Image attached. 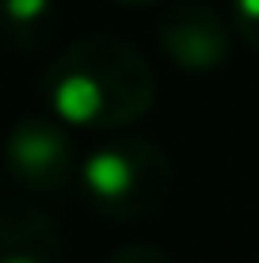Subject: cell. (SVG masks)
Here are the masks:
<instances>
[{
    "label": "cell",
    "instance_id": "cell-1",
    "mask_svg": "<svg viewBox=\"0 0 259 263\" xmlns=\"http://www.w3.org/2000/svg\"><path fill=\"white\" fill-rule=\"evenodd\" d=\"M42 96L69 130H122L153 107L156 77L130 42L92 34L46 65Z\"/></svg>",
    "mask_w": 259,
    "mask_h": 263
},
{
    "label": "cell",
    "instance_id": "cell-2",
    "mask_svg": "<svg viewBox=\"0 0 259 263\" xmlns=\"http://www.w3.org/2000/svg\"><path fill=\"white\" fill-rule=\"evenodd\" d=\"M76 179L103 217L137 221L164 206L172 187V160L149 138H114L88 153Z\"/></svg>",
    "mask_w": 259,
    "mask_h": 263
},
{
    "label": "cell",
    "instance_id": "cell-3",
    "mask_svg": "<svg viewBox=\"0 0 259 263\" xmlns=\"http://www.w3.org/2000/svg\"><path fill=\"white\" fill-rule=\"evenodd\" d=\"M4 160L27 191H46L50 195V191H61L76 176L73 134L57 119H46V115H23L8 130Z\"/></svg>",
    "mask_w": 259,
    "mask_h": 263
},
{
    "label": "cell",
    "instance_id": "cell-4",
    "mask_svg": "<svg viewBox=\"0 0 259 263\" xmlns=\"http://www.w3.org/2000/svg\"><path fill=\"white\" fill-rule=\"evenodd\" d=\"M160 50L187 72H213L233 53V31L225 15L206 0H183L156 20Z\"/></svg>",
    "mask_w": 259,
    "mask_h": 263
},
{
    "label": "cell",
    "instance_id": "cell-5",
    "mask_svg": "<svg viewBox=\"0 0 259 263\" xmlns=\"http://www.w3.org/2000/svg\"><path fill=\"white\" fill-rule=\"evenodd\" d=\"M61 233L50 214L31 202L0 206V263H57Z\"/></svg>",
    "mask_w": 259,
    "mask_h": 263
},
{
    "label": "cell",
    "instance_id": "cell-6",
    "mask_svg": "<svg viewBox=\"0 0 259 263\" xmlns=\"http://www.w3.org/2000/svg\"><path fill=\"white\" fill-rule=\"evenodd\" d=\"M53 27V0H0V31L19 46H31Z\"/></svg>",
    "mask_w": 259,
    "mask_h": 263
},
{
    "label": "cell",
    "instance_id": "cell-7",
    "mask_svg": "<svg viewBox=\"0 0 259 263\" xmlns=\"http://www.w3.org/2000/svg\"><path fill=\"white\" fill-rule=\"evenodd\" d=\"M229 15L240 39L259 50V0H229Z\"/></svg>",
    "mask_w": 259,
    "mask_h": 263
},
{
    "label": "cell",
    "instance_id": "cell-8",
    "mask_svg": "<svg viewBox=\"0 0 259 263\" xmlns=\"http://www.w3.org/2000/svg\"><path fill=\"white\" fill-rule=\"evenodd\" d=\"M107 263H172V256L153 248V244H126V248H118Z\"/></svg>",
    "mask_w": 259,
    "mask_h": 263
},
{
    "label": "cell",
    "instance_id": "cell-9",
    "mask_svg": "<svg viewBox=\"0 0 259 263\" xmlns=\"http://www.w3.org/2000/svg\"><path fill=\"white\" fill-rule=\"evenodd\" d=\"M118 4H130V8H149V4H156V0H118Z\"/></svg>",
    "mask_w": 259,
    "mask_h": 263
},
{
    "label": "cell",
    "instance_id": "cell-10",
    "mask_svg": "<svg viewBox=\"0 0 259 263\" xmlns=\"http://www.w3.org/2000/svg\"><path fill=\"white\" fill-rule=\"evenodd\" d=\"M255 263H259V259H255Z\"/></svg>",
    "mask_w": 259,
    "mask_h": 263
}]
</instances>
